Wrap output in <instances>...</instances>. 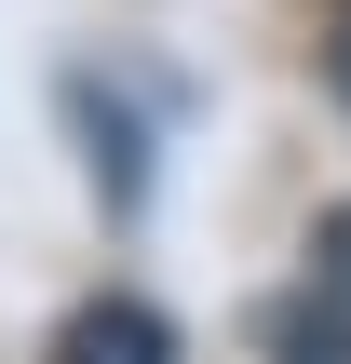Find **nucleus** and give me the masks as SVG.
I'll list each match as a JSON object with an SVG mask.
<instances>
[{
    "label": "nucleus",
    "mask_w": 351,
    "mask_h": 364,
    "mask_svg": "<svg viewBox=\"0 0 351 364\" xmlns=\"http://www.w3.org/2000/svg\"><path fill=\"white\" fill-rule=\"evenodd\" d=\"M338 95H351V27H338Z\"/></svg>",
    "instance_id": "nucleus-2"
},
{
    "label": "nucleus",
    "mask_w": 351,
    "mask_h": 364,
    "mask_svg": "<svg viewBox=\"0 0 351 364\" xmlns=\"http://www.w3.org/2000/svg\"><path fill=\"white\" fill-rule=\"evenodd\" d=\"M54 364H176V338H162V311H149V297H95V311H68Z\"/></svg>",
    "instance_id": "nucleus-1"
}]
</instances>
